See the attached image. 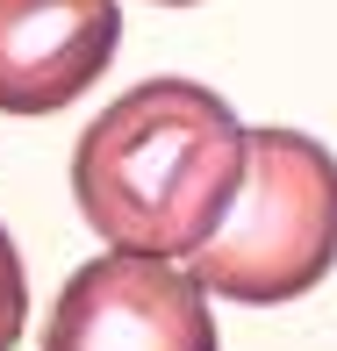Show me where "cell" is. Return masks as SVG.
Wrapping results in <instances>:
<instances>
[{"instance_id": "6da1fadb", "label": "cell", "mask_w": 337, "mask_h": 351, "mask_svg": "<svg viewBox=\"0 0 337 351\" xmlns=\"http://www.w3.org/2000/svg\"><path fill=\"white\" fill-rule=\"evenodd\" d=\"M244 180V122L201 79H143L86 122L72 151L79 215L137 258H194Z\"/></svg>"}, {"instance_id": "7a4b0ae2", "label": "cell", "mask_w": 337, "mask_h": 351, "mask_svg": "<svg viewBox=\"0 0 337 351\" xmlns=\"http://www.w3.org/2000/svg\"><path fill=\"white\" fill-rule=\"evenodd\" d=\"M337 265V158L301 130H244V180L194 251V287L237 308L309 294Z\"/></svg>"}, {"instance_id": "3957f363", "label": "cell", "mask_w": 337, "mask_h": 351, "mask_svg": "<svg viewBox=\"0 0 337 351\" xmlns=\"http://www.w3.org/2000/svg\"><path fill=\"white\" fill-rule=\"evenodd\" d=\"M43 351H216V315L187 265L101 251L58 287Z\"/></svg>"}, {"instance_id": "277c9868", "label": "cell", "mask_w": 337, "mask_h": 351, "mask_svg": "<svg viewBox=\"0 0 337 351\" xmlns=\"http://www.w3.org/2000/svg\"><path fill=\"white\" fill-rule=\"evenodd\" d=\"M122 51L115 0H0V115H58Z\"/></svg>"}, {"instance_id": "5b68a950", "label": "cell", "mask_w": 337, "mask_h": 351, "mask_svg": "<svg viewBox=\"0 0 337 351\" xmlns=\"http://www.w3.org/2000/svg\"><path fill=\"white\" fill-rule=\"evenodd\" d=\"M22 315H29V273H22V251H14V237L0 230V351L22 344Z\"/></svg>"}, {"instance_id": "8992f818", "label": "cell", "mask_w": 337, "mask_h": 351, "mask_svg": "<svg viewBox=\"0 0 337 351\" xmlns=\"http://www.w3.org/2000/svg\"><path fill=\"white\" fill-rule=\"evenodd\" d=\"M172 8H187V0H172Z\"/></svg>"}]
</instances>
